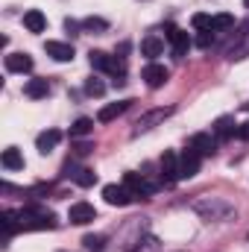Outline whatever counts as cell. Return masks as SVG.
<instances>
[{
	"label": "cell",
	"instance_id": "cell-7",
	"mask_svg": "<svg viewBox=\"0 0 249 252\" xmlns=\"http://www.w3.org/2000/svg\"><path fill=\"white\" fill-rule=\"evenodd\" d=\"M164 38L170 41V47H173V56H176V59H182V56L187 53V47H190L187 32H185V30H179V27H173V24L164 30Z\"/></svg>",
	"mask_w": 249,
	"mask_h": 252
},
{
	"label": "cell",
	"instance_id": "cell-11",
	"mask_svg": "<svg viewBox=\"0 0 249 252\" xmlns=\"http://www.w3.org/2000/svg\"><path fill=\"white\" fill-rule=\"evenodd\" d=\"M103 199L109 205H129L135 196H132V190L126 188V185H106L103 188Z\"/></svg>",
	"mask_w": 249,
	"mask_h": 252
},
{
	"label": "cell",
	"instance_id": "cell-8",
	"mask_svg": "<svg viewBox=\"0 0 249 252\" xmlns=\"http://www.w3.org/2000/svg\"><path fill=\"white\" fill-rule=\"evenodd\" d=\"M173 115V109L167 106V109H150L147 115H141L138 121H135V135H141V132H147V129H153L156 124H161V121H167Z\"/></svg>",
	"mask_w": 249,
	"mask_h": 252
},
{
	"label": "cell",
	"instance_id": "cell-22",
	"mask_svg": "<svg viewBox=\"0 0 249 252\" xmlns=\"http://www.w3.org/2000/svg\"><path fill=\"white\" fill-rule=\"evenodd\" d=\"M0 164H3L6 170H24V156L18 153V147H9V150H3V156H0Z\"/></svg>",
	"mask_w": 249,
	"mask_h": 252
},
{
	"label": "cell",
	"instance_id": "cell-21",
	"mask_svg": "<svg viewBox=\"0 0 249 252\" xmlns=\"http://www.w3.org/2000/svg\"><path fill=\"white\" fill-rule=\"evenodd\" d=\"M141 53H144L147 59H156V56L164 53V41H161L158 35H147V38L141 41Z\"/></svg>",
	"mask_w": 249,
	"mask_h": 252
},
{
	"label": "cell",
	"instance_id": "cell-2",
	"mask_svg": "<svg viewBox=\"0 0 249 252\" xmlns=\"http://www.w3.org/2000/svg\"><path fill=\"white\" fill-rule=\"evenodd\" d=\"M56 226H59L56 214H50L38 205H27L21 211V229H56Z\"/></svg>",
	"mask_w": 249,
	"mask_h": 252
},
{
	"label": "cell",
	"instance_id": "cell-28",
	"mask_svg": "<svg viewBox=\"0 0 249 252\" xmlns=\"http://www.w3.org/2000/svg\"><path fill=\"white\" fill-rule=\"evenodd\" d=\"M82 244H85V250H88V252H103L106 238H103V235H85V238H82Z\"/></svg>",
	"mask_w": 249,
	"mask_h": 252
},
{
	"label": "cell",
	"instance_id": "cell-18",
	"mask_svg": "<svg viewBox=\"0 0 249 252\" xmlns=\"http://www.w3.org/2000/svg\"><path fill=\"white\" fill-rule=\"evenodd\" d=\"M44 50H47V56H53L56 62H70V59H73V44H64V41H47Z\"/></svg>",
	"mask_w": 249,
	"mask_h": 252
},
{
	"label": "cell",
	"instance_id": "cell-9",
	"mask_svg": "<svg viewBox=\"0 0 249 252\" xmlns=\"http://www.w3.org/2000/svg\"><path fill=\"white\" fill-rule=\"evenodd\" d=\"M141 79H144L150 88H161V85L170 79V70H167L164 64H158V62H150L144 70H141Z\"/></svg>",
	"mask_w": 249,
	"mask_h": 252
},
{
	"label": "cell",
	"instance_id": "cell-5",
	"mask_svg": "<svg viewBox=\"0 0 249 252\" xmlns=\"http://www.w3.org/2000/svg\"><path fill=\"white\" fill-rule=\"evenodd\" d=\"M199 164H202V156L196 153V150H182V156H179V179H193L196 173H199Z\"/></svg>",
	"mask_w": 249,
	"mask_h": 252
},
{
	"label": "cell",
	"instance_id": "cell-26",
	"mask_svg": "<svg viewBox=\"0 0 249 252\" xmlns=\"http://www.w3.org/2000/svg\"><path fill=\"white\" fill-rule=\"evenodd\" d=\"M190 24H193V30L208 32V30H211V24H214V15H202V12H196V15L190 18Z\"/></svg>",
	"mask_w": 249,
	"mask_h": 252
},
{
	"label": "cell",
	"instance_id": "cell-27",
	"mask_svg": "<svg viewBox=\"0 0 249 252\" xmlns=\"http://www.w3.org/2000/svg\"><path fill=\"white\" fill-rule=\"evenodd\" d=\"M82 30L85 32H106L109 30V21H103V18H85L82 21Z\"/></svg>",
	"mask_w": 249,
	"mask_h": 252
},
{
	"label": "cell",
	"instance_id": "cell-30",
	"mask_svg": "<svg viewBox=\"0 0 249 252\" xmlns=\"http://www.w3.org/2000/svg\"><path fill=\"white\" fill-rule=\"evenodd\" d=\"M214 35H217V32H211V30H208V32H199L196 44H199V47H211V44H214Z\"/></svg>",
	"mask_w": 249,
	"mask_h": 252
},
{
	"label": "cell",
	"instance_id": "cell-24",
	"mask_svg": "<svg viewBox=\"0 0 249 252\" xmlns=\"http://www.w3.org/2000/svg\"><path fill=\"white\" fill-rule=\"evenodd\" d=\"M235 27V15L223 12V15H214V24H211V32H229Z\"/></svg>",
	"mask_w": 249,
	"mask_h": 252
},
{
	"label": "cell",
	"instance_id": "cell-33",
	"mask_svg": "<svg viewBox=\"0 0 249 252\" xmlns=\"http://www.w3.org/2000/svg\"><path fill=\"white\" fill-rule=\"evenodd\" d=\"M244 6H247V9H249V0H244Z\"/></svg>",
	"mask_w": 249,
	"mask_h": 252
},
{
	"label": "cell",
	"instance_id": "cell-25",
	"mask_svg": "<svg viewBox=\"0 0 249 252\" xmlns=\"http://www.w3.org/2000/svg\"><path fill=\"white\" fill-rule=\"evenodd\" d=\"M94 132V121L91 118H76L73 126H70V135L73 138H82V135H91Z\"/></svg>",
	"mask_w": 249,
	"mask_h": 252
},
{
	"label": "cell",
	"instance_id": "cell-32",
	"mask_svg": "<svg viewBox=\"0 0 249 252\" xmlns=\"http://www.w3.org/2000/svg\"><path fill=\"white\" fill-rule=\"evenodd\" d=\"M238 138H241V141H249V121L238 126Z\"/></svg>",
	"mask_w": 249,
	"mask_h": 252
},
{
	"label": "cell",
	"instance_id": "cell-12",
	"mask_svg": "<svg viewBox=\"0 0 249 252\" xmlns=\"http://www.w3.org/2000/svg\"><path fill=\"white\" fill-rule=\"evenodd\" d=\"M161 179L167 185L179 179V156L170 153V150H164V156H161Z\"/></svg>",
	"mask_w": 249,
	"mask_h": 252
},
{
	"label": "cell",
	"instance_id": "cell-20",
	"mask_svg": "<svg viewBox=\"0 0 249 252\" xmlns=\"http://www.w3.org/2000/svg\"><path fill=\"white\" fill-rule=\"evenodd\" d=\"M24 94H27L30 100H41V97L50 94V82H47V79H30V82L24 85Z\"/></svg>",
	"mask_w": 249,
	"mask_h": 252
},
{
	"label": "cell",
	"instance_id": "cell-1",
	"mask_svg": "<svg viewBox=\"0 0 249 252\" xmlns=\"http://www.w3.org/2000/svg\"><path fill=\"white\" fill-rule=\"evenodd\" d=\"M193 211L202 214L205 220H229L235 214V205L220 199V196H202V199L193 202Z\"/></svg>",
	"mask_w": 249,
	"mask_h": 252
},
{
	"label": "cell",
	"instance_id": "cell-16",
	"mask_svg": "<svg viewBox=\"0 0 249 252\" xmlns=\"http://www.w3.org/2000/svg\"><path fill=\"white\" fill-rule=\"evenodd\" d=\"M129 106H132V100H121V103H109V106H103V109H100L97 121H100V124H112L115 118H121V115H124L126 109H129Z\"/></svg>",
	"mask_w": 249,
	"mask_h": 252
},
{
	"label": "cell",
	"instance_id": "cell-31",
	"mask_svg": "<svg viewBox=\"0 0 249 252\" xmlns=\"http://www.w3.org/2000/svg\"><path fill=\"white\" fill-rule=\"evenodd\" d=\"M91 150H94V144H91V141H82V144H73V153H76V156H88Z\"/></svg>",
	"mask_w": 249,
	"mask_h": 252
},
{
	"label": "cell",
	"instance_id": "cell-19",
	"mask_svg": "<svg viewBox=\"0 0 249 252\" xmlns=\"http://www.w3.org/2000/svg\"><path fill=\"white\" fill-rule=\"evenodd\" d=\"M24 27H27L30 32H44V30H47V18H44L38 9H30V12H24Z\"/></svg>",
	"mask_w": 249,
	"mask_h": 252
},
{
	"label": "cell",
	"instance_id": "cell-17",
	"mask_svg": "<svg viewBox=\"0 0 249 252\" xmlns=\"http://www.w3.org/2000/svg\"><path fill=\"white\" fill-rule=\"evenodd\" d=\"M59 141H62V132L59 129H47V132H41L38 138H35V147H38V153H50V150H56L59 147Z\"/></svg>",
	"mask_w": 249,
	"mask_h": 252
},
{
	"label": "cell",
	"instance_id": "cell-23",
	"mask_svg": "<svg viewBox=\"0 0 249 252\" xmlns=\"http://www.w3.org/2000/svg\"><path fill=\"white\" fill-rule=\"evenodd\" d=\"M70 176H73V182H76L79 188H91V185L97 182V173H94L91 167H79V170H76V173H70Z\"/></svg>",
	"mask_w": 249,
	"mask_h": 252
},
{
	"label": "cell",
	"instance_id": "cell-10",
	"mask_svg": "<svg viewBox=\"0 0 249 252\" xmlns=\"http://www.w3.org/2000/svg\"><path fill=\"white\" fill-rule=\"evenodd\" d=\"M94 217H97V211H94L91 202H73L70 211H67V220H70L73 226H85V223H91Z\"/></svg>",
	"mask_w": 249,
	"mask_h": 252
},
{
	"label": "cell",
	"instance_id": "cell-13",
	"mask_svg": "<svg viewBox=\"0 0 249 252\" xmlns=\"http://www.w3.org/2000/svg\"><path fill=\"white\" fill-rule=\"evenodd\" d=\"M6 70L9 73H30L32 70V56L30 53H9L6 56Z\"/></svg>",
	"mask_w": 249,
	"mask_h": 252
},
{
	"label": "cell",
	"instance_id": "cell-3",
	"mask_svg": "<svg viewBox=\"0 0 249 252\" xmlns=\"http://www.w3.org/2000/svg\"><path fill=\"white\" fill-rule=\"evenodd\" d=\"M88 62L94 70H103V73H112V76H124L126 73V62L118 59V56H109L103 50H91L88 53Z\"/></svg>",
	"mask_w": 249,
	"mask_h": 252
},
{
	"label": "cell",
	"instance_id": "cell-4",
	"mask_svg": "<svg viewBox=\"0 0 249 252\" xmlns=\"http://www.w3.org/2000/svg\"><path fill=\"white\" fill-rule=\"evenodd\" d=\"M124 185L132 190V196L135 199H150L153 193H156V185L153 182H147L144 176H138V173H124Z\"/></svg>",
	"mask_w": 249,
	"mask_h": 252
},
{
	"label": "cell",
	"instance_id": "cell-14",
	"mask_svg": "<svg viewBox=\"0 0 249 252\" xmlns=\"http://www.w3.org/2000/svg\"><path fill=\"white\" fill-rule=\"evenodd\" d=\"M0 229H3V241H9L15 232H21V211H3L0 214Z\"/></svg>",
	"mask_w": 249,
	"mask_h": 252
},
{
	"label": "cell",
	"instance_id": "cell-29",
	"mask_svg": "<svg viewBox=\"0 0 249 252\" xmlns=\"http://www.w3.org/2000/svg\"><path fill=\"white\" fill-rule=\"evenodd\" d=\"M85 94H88V97H103V94H106V85H103L97 76H91V79H85Z\"/></svg>",
	"mask_w": 249,
	"mask_h": 252
},
{
	"label": "cell",
	"instance_id": "cell-15",
	"mask_svg": "<svg viewBox=\"0 0 249 252\" xmlns=\"http://www.w3.org/2000/svg\"><path fill=\"white\" fill-rule=\"evenodd\" d=\"M235 118H232V115H223V118H217V121H214V126H211V129H214V138H217V141H229V138H232V135H238V129H235Z\"/></svg>",
	"mask_w": 249,
	"mask_h": 252
},
{
	"label": "cell",
	"instance_id": "cell-6",
	"mask_svg": "<svg viewBox=\"0 0 249 252\" xmlns=\"http://www.w3.org/2000/svg\"><path fill=\"white\" fill-rule=\"evenodd\" d=\"M217 144H220V141H217L211 132H196V135H190V141H187V147L196 150L202 158H205V156H214V153H217Z\"/></svg>",
	"mask_w": 249,
	"mask_h": 252
}]
</instances>
